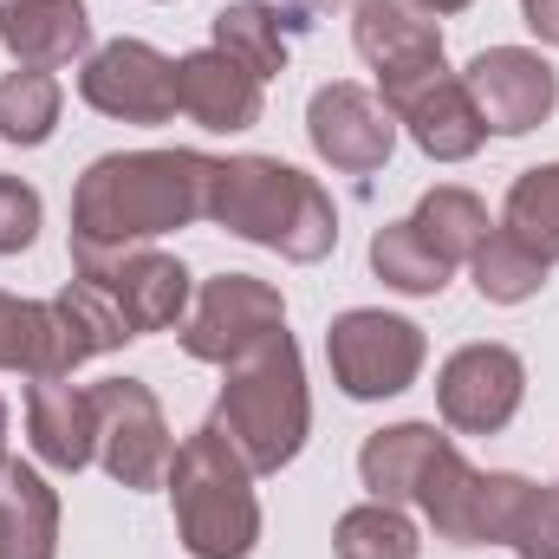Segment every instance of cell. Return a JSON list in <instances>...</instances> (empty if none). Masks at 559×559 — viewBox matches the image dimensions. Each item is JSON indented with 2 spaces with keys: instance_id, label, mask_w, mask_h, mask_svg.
Instances as JSON below:
<instances>
[{
  "instance_id": "6da1fadb",
  "label": "cell",
  "mask_w": 559,
  "mask_h": 559,
  "mask_svg": "<svg viewBox=\"0 0 559 559\" xmlns=\"http://www.w3.org/2000/svg\"><path fill=\"white\" fill-rule=\"evenodd\" d=\"M215 156L202 150H111L72 182V254L143 248L209 222Z\"/></svg>"
},
{
  "instance_id": "7a4b0ae2",
  "label": "cell",
  "mask_w": 559,
  "mask_h": 559,
  "mask_svg": "<svg viewBox=\"0 0 559 559\" xmlns=\"http://www.w3.org/2000/svg\"><path fill=\"white\" fill-rule=\"evenodd\" d=\"M209 222L228 228L235 241L274 248L280 261L312 267L338 248V209L319 189V176L241 150V156H215V189H209Z\"/></svg>"
},
{
  "instance_id": "3957f363",
  "label": "cell",
  "mask_w": 559,
  "mask_h": 559,
  "mask_svg": "<svg viewBox=\"0 0 559 559\" xmlns=\"http://www.w3.org/2000/svg\"><path fill=\"white\" fill-rule=\"evenodd\" d=\"M215 429L235 442V455L261 475H280L299 462L312 436V391H306V358L293 332L280 325L261 345H248L235 365H222V397H215Z\"/></svg>"
},
{
  "instance_id": "277c9868",
  "label": "cell",
  "mask_w": 559,
  "mask_h": 559,
  "mask_svg": "<svg viewBox=\"0 0 559 559\" xmlns=\"http://www.w3.org/2000/svg\"><path fill=\"white\" fill-rule=\"evenodd\" d=\"M169 508H176V540L189 559H248L261 547V495L254 468L235 455V442L202 423L176 442L169 462Z\"/></svg>"
},
{
  "instance_id": "5b68a950",
  "label": "cell",
  "mask_w": 559,
  "mask_h": 559,
  "mask_svg": "<svg viewBox=\"0 0 559 559\" xmlns=\"http://www.w3.org/2000/svg\"><path fill=\"white\" fill-rule=\"evenodd\" d=\"M325 365H332V384L352 397V404H384V397H404L429 365V338H423L417 319L404 312H384V306H352L325 325Z\"/></svg>"
},
{
  "instance_id": "8992f818",
  "label": "cell",
  "mask_w": 559,
  "mask_h": 559,
  "mask_svg": "<svg viewBox=\"0 0 559 559\" xmlns=\"http://www.w3.org/2000/svg\"><path fill=\"white\" fill-rule=\"evenodd\" d=\"M527 475H508V468H475L455 442L436 455V468L423 475L417 508L423 521L436 527V540H455V547H508L521 508H527Z\"/></svg>"
},
{
  "instance_id": "52a82bcc",
  "label": "cell",
  "mask_w": 559,
  "mask_h": 559,
  "mask_svg": "<svg viewBox=\"0 0 559 559\" xmlns=\"http://www.w3.org/2000/svg\"><path fill=\"white\" fill-rule=\"evenodd\" d=\"M92 436H98V468L118 488L150 495V488L169 481L176 436H169V417H163V404H156V391L143 378L92 384Z\"/></svg>"
},
{
  "instance_id": "ba28073f",
  "label": "cell",
  "mask_w": 559,
  "mask_h": 559,
  "mask_svg": "<svg viewBox=\"0 0 559 559\" xmlns=\"http://www.w3.org/2000/svg\"><path fill=\"white\" fill-rule=\"evenodd\" d=\"M72 280L98 286L111 299V312L124 319L131 338L150 332H176L189 319V299H195V280L176 254H163L156 241L143 248H111V254H72Z\"/></svg>"
},
{
  "instance_id": "9c48e42d",
  "label": "cell",
  "mask_w": 559,
  "mask_h": 559,
  "mask_svg": "<svg viewBox=\"0 0 559 559\" xmlns=\"http://www.w3.org/2000/svg\"><path fill=\"white\" fill-rule=\"evenodd\" d=\"M378 98L411 131V143L429 163H468L488 143V124H481L462 72H449V59L417 66V72H397V79H378Z\"/></svg>"
},
{
  "instance_id": "30bf717a",
  "label": "cell",
  "mask_w": 559,
  "mask_h": 559,
  "mask_svg": "<svg viewBox=\"0 0 559 559\" xmlns=\"http://www.w3.org/2000/svg\"><path fill=\"white\" fill-rule=\"evenodd\" d=\"M280 325H286V299H280L274 280L215 274V280L195 286L189 319L176 325V338H182V352H189L195 365H235L248 345H261Z\"/></svg>"
},
{
  "instance_id": "8fae6325",
  "label": "cell",
  "mask_w": 559,
  "mask_h": 559,
  "mask_svg": "<svg viewBox=\"0 0 559 559\" xmlns=\"http://www.w3.org/2000/svg\"><path fill=\"white\" fill-rule=\"evenodd\" d=\"M521 397H527V365L514 345L495 338L449 352L436 371V417L455 436H501L521 417Z\"/></svg>"
},
{
  "instance_id": "7c38bea8",
  "label": "cell",
  "mask_w": 559,
  "mask_h": 559,
  "mask_svg": "<svg viewBox=\"0 0 559 559\" xmlns=\"http://www.w3.org/2000/svg\"><path fill=\"white\" fill-rule=\"evenodd\" d=\"M79 98L111 124H169L176 118V59L150 39H111L79 59Z\"/></svg>"
},
{
  "instance_id": "4fadbf2b",
  "label": "cell",
  "mask_w": 559,
  "mask_h": 559,
  "mask_svg": "<svg viewBox=\"0 0 559 559\" xmlns=\"http://www.w3.org/2000/svg\"><path fill=\"white\" fill-rule=\"evenodd\" d=\"M462 85H468L488 138H527L559 111V72L534 46H481L462 66Z\"/></svg>"
},
{
  "instance_id": "5bb4252c",
  "label": "cell",
  "mask_w": 559,
  "mask_h": 559,
  "mask_svg": "<svg viewBox=\"0 0 559 559\" xmlns=\"http://www.w3.org/2000/svg\"><path fill=\"white\" fill-rule=\"evenodd\" d=\"M306 138L338 176H378L397 150V118L358 79H332L306 98Z\"/></svg>"
},
{
  "instance_id": "9a60e30c",
  "label": "cell",
  "mask_w": 559,
  "mask_h": 559,
  "mask_svg": "<svg viewBox=\"0 0 559 559\" xmlns=\"http://www.w3.org/2000/svg\"><path fill=\"white\" fill-rule=\"evenodd\" d=\"M176 111H182L189 124L215 131V138H241V131L261 124V111H267V85H261L248 66H235L228 52L195 46V52L176 59Z\"/></svg>"
},
{
  "instance_id": "2e32d148",
  "label": "cell",
  "mask_w": 559,
  "mask_h": 559,
  "mask_svg": "<svg viewBox=\"0 0 559 559\" xmlns=\"http://www.w3.org/2000/svg\"><path fill=\"white\" fill-rule=\"evenodd\" d=\"M26 442L46 468L59 475H85L98 462V436H92V384L72 378H33L26 384Z\"/></svg>"
},
{
  "instance_id": "e0dca14e",
  "label": "cell",
  "mask_w": 559,
  "mask_h": 559,
  "mask_svg": "<svg viewBox=\"0 0 559 559\" xmlns=\"http://www.w3.org/2000/svg\"><path fill=\"white\" fill-rule=\"evenodd\" d=\"M0 46L13 66L59 72L92 52V13L85 0H0Z\"/></svg>"
},
{
  "instance_id": "ac0fdd59",
  "label": "cell",
  "mask_w": 559,
  "mask_h": 559,
  "mask_svg": "<svg viewBox=\"0 0 559 559\" xmlns=\"http://www.w3.org/2000/svg\"><path fill=\"white\" fill-rule=\"evenodd\" d=\"M352 46L378 79H397V72H417V66L442 59V26L429 13H417L411 0H358L352 7Z\"/></svg>"
},
{
  "instance_id": "d6986e66",
  "label": "cell",
  "mask_w": 559,
  "mask_h": 559,
  "mask_svg": "<svg viewBox=\"0 0 559 559\" xmlns=\"http://www.w3.org/2000/svg\"><path fill=\"white\" fill-rule=\"evenodd\" d=\"M455 436L436 429V423H384L365 436L358 449V481L371 488V501H391V508H417L423 475L436 468V455L449 449Z\"/></svg>"
},
{
  "instance_id": "ffe728a7",
  "label": "cell",
  "mask_w": 559,
  "mask_h": 559,
  "mask_svg": "<svg viewBox=\"0 0 559 559\" xmlns=\"http://www.w3.org/2000/svg\"><path fill=\"white\" fill-rule=\"evenodd\" d=\"M0 559H59V488L33 462H0Z\"/></svg>"
},
{
  "instance_id": "44dd1931",
  "label": "cell",
  "mask_w": 559,
  "mask_h": 559,
  "mask_svg": "<svg viewBox=\"0 0 559 559\" xmlns=\"http://www.w3.org/2000/svg\"><path fill=\"white\" fill-rule=\"evenodd\" d=\"M209 46L228 52L235 66H248L261 85L286 72V13L274 0H228L215 20H209Z\"/></svg>"
},
{
  "instance_id": "7402d4cb",
  "label": "cell",
  "mask_w": 559,
  "mask_h": 559,
  "mask_svg": "<svg viewBox=\"0 0 559 559\" xmlns=\"http://www.w3.org/2000/svg\"><path fill=\"white\" fill-rule=\"evenodd\" d=\"M423 228V241L449 261V267H468L475 261V248L495 235V215H488V202L475 195V189H462V182H436V189H423L417 215H411Z\"/></svg>"
},
{
  "instance_id": "603a6c76",
  "label": "cell",
  "mask_w": 559,
  "mask_h": 559,
  "mask_svg": "<svg viewBox=\"0 0 559 559\" xmlns=\"http://www.w3.org/2000/svg\"><path fill=\"white\" fill-rule=\"evenodd\" d=\"M371 274L384 280L391 293H404V299H436L455 267L423 241V228L404 215V222H384V228L371 235Z\"/></svg>"
},
{
  "instance_id": "cb8c5ba5",
  "label": "cell",
  "mask_w": 559,
  "mask_h": 559,
  "mask_svg": "<svg viewBox=\"0 0 559 559\" xmlns=\"http://www.w3.org/2000/svg\"><path fill=\"white\" fill-rule=\"evenodd\" d=\"M501 228L540 254L547 267H559V163H534L508 182V202H501Z\"/></svg>"
},
{
  "instance_id": "d4e9b609",
  "label": "cell",
  "mask_w": 559,
  "mask_h": 559,
  "mask_svg": "<svg viewBox=\"0 0 559 559\" xmlns=\"http://www.w3.org/2000/svg\"><path fill=\"white\" fill-rule=\"evenodd\" d=\"M59 111H66V85L39 66H13L0 79V143L13 150H39V143L59 131Z\"/></svg>"
},
{
  "instance_id": "484cf974",
  "label": "cell",
  "mask_w": 559,
  "mask_h": 559,
  "mask_svg": "<svg viewBox=\"0 0 559 559\" xmlns=\"http://www.w3.org/2000/svg\"><path fill=\"white\" fill-rule=\"evenodd\" d=\"M332 554L338 559H423V534L404 508H391V501H358V508L338 514Z\"/></svg>"
},
{
  "instance_id": "4316f807",
  "label": "cell",
  "mask_w": 559,
  "mask_h": 559,
  "mask_svg": "<svg viewBox=\"0 0 559 559\" xmlns=\"http://www.w3.org/2000/svg\"><path fill=\"white\" fill-rule=\"evenodd\" d=\"M468 274H475V293H481L488 306H527V299L554 280V267H547L540 254H527V248H521V241L495 222V235L475 248Z\"/></svg>"
},
{
  "instance_id": "83f0119b",
  "label": "cell",
  "mask_w": 559,
  "mask_h": 559,
  "mask_svg": "<svg viewBox=\"0 0 559 559\" xmlns=\"http://www.w3.org/2000/svg\"><path fill=\"white\" fill-rule=\"evenodd\" d=\"M508 554L514 559H559V481H534L527 488V508L508 534Z\"/></svg>"
},
{
  "instance_id": "f1b7e54d",
  "label": "cell",
  "mask_w": 559,
  "mask_h": 559,
  "mask_svg": "<svg viewBox=\"0 0 559 559\" xmlns=\"http://www.w3.org/2000/svg\"><path fill=\"white\" fill-rule=\"evenodd\" d=\"M39 222H46L39 189L20 176H0V254H26L39 241Z\"/></svg>"
},
{
  "instance_id": "f546056e",
  "label": "cell",
  "mask_w": 559,
  "mask_h": 559,
  "mask_svg": "<svg viewBox=\"0 0 559 559\" xmlns=\"http://www.w3.org/2000/svg\"><path fill=\"white\" fill-rule=\"evenodd\" d=\"M521 20H527V33H534L540 46L559 52V0H521Z\"/></svg>"
},
{
  "instance_id": "4dcf8cb0",
  "label": "cell",
  "mask_w": 559,
  "mask_h": 559,
  "mask_svg": "<svg viewBox=\"0 0 559 559\" xmlns=\"http://www.w3.org/2000/svg\"><path fill=\"white\" fill-rule=\"evenodd\" d=\"M417 13H429V20H442V13H462V7H475V0H411Z\"/></svg>"
},
{
  "instance_id": "1f68e13d",
  "label": "cell",
  "mask_w": 559,
  "mask_h": 559,
  "mask_svg": "<svg viewBox=\"0 0 559 559\" xmlns=\"http://www.w3.org/2000/svg\"><path fill=\"white\" fill-rule=\"evenodd\" d=\"M7 436H13V417H7V397H0V462H7Z\"/></svg>"
}]
</instances>
